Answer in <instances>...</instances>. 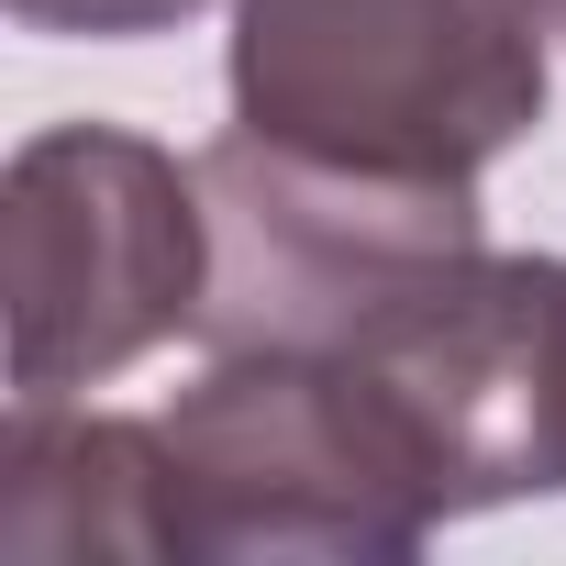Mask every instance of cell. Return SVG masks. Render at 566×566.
Returning a JSON list of instances; mask_svg holds the SVG:
<instances>
[{
    "label": "cell",
    "mask_w": 566,
    "mask_h": 566,
    "mask_svg": "<svg viewBox=\"0 0 566 566\" xmlns=\"http://www.w3.org/2000/svg\"><path fill=\"white\" fill-rule=\"evenodd\" d=\"M555 0H233V134L400 189H478L555 101Z\"/></svg>",
    "instance_id": "obj_1"
},
{
    "label": "cell",
    "mask_w": 566,
    "mask_h": 566,
    "mask_svg": "<svg viewBox=\"0 0 566 566\" xmlns=\"http://www.w3.org/2000/svg\"><path fill=\"white\" fill-rule=\"evenodd\" d=\"M0 555L78 566V555H134V566H189L178 522V455L167 422L78 411V400H12L0 433Z\"/></svg>",
    "instance_id": "obj_6"
},
{
    "label": "cell",
    "mask_w": 566,
    "mask_h": 566,
    "mask_svg": "<svg viewBox=\"0 0 566 566\" xmlns=\"http://www.w3.org/2000/svg\"><path fill=\"white\" fill-rule=\"evenodd\" d=\"M555 34H566V0H555Z\"/></svg>",
    "instance_id": "obj_8"
},
{
    "label": "cell",
    "mask_w": 566,
    "mask_h": 566,
    "mask_svg": "<svg viewBox=\"0 0 566 566\" xmlns=\"http://www.w3.org/2000/svg\"><path fill=\"white\" fill-rule=\"evenodd\" d=\"M334 356L378 378L444 522L566 489V255L467 244Z\"/></svg>",
    "instance_id": "obj_4"
},
{
    "label": "cell",
    "mask_w": 566,
    "mask_h": 566,
    "mask_svg": "<svg viewBox=\"0 0 566 566\" xmlns=\"http://www.w3.org/2000/svg\"><path fill=\"white\" fill-rule=\"evenodd\" d=\"M0 301H12V400H90L200 334L211 200L200 156L123 123H45L0 167Z\"/></svg>",
    "instance_id": "obj_3"
},
{
    "label": "cell",
    "mask_w": 566,
    "mask_h": 566,
    "mask_svg": "<svg viewBox=\"0 0 566 566\" xmlns=\"http://www.w3.org/2000/svg\"><path fill=\"white\" fill-rule=\"evenodd\" d=\"M200 200H211V301L200 345H356L389 301H411L422 277L467 244H489L478 189H400V178H345L312 156H277L222 123L200 145Z\"/></svg>",
    "instance_id": "obj_5"
},
{
    "label": "cell",
    "mask_w": 566,
    "mask_h": 566,
    "mask_svg": "<svg viewBox=\"0 0 566 566\" xmlns=\"http://www.w3.org/2000/svg\"><path fill=\"white\" fill-rule=\"evenodd\" d=\"M189 566H400L444 533V500L356 356L233 345L167 411Z\"/></svg>",
    "instance_id": "obj_2"
},
{
    "label": "cell",
    "mask_w": 566,
    "mask_h": 566,
    "mask_svg": "<svg viewBox=\"0 0 566 566\" xmlns=\"http://www.w3.org/2000/svg\"><path fill=\"white\" fill-rule=\"evenodd\" d=\"M23 34H78V45H145V34H178L200 23L211 0H0Z\"/></svg>",
    "instance_id": "obj_7"
}]
</instances>
